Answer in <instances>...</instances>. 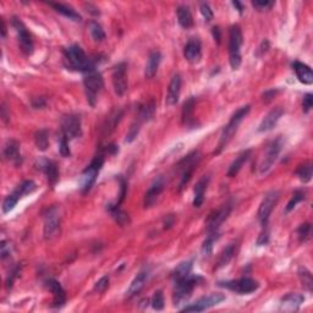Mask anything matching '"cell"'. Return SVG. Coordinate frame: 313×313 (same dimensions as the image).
<instances>
[{"instance_id":"cell-43","label":"cell","mask_w":313,"mask_h":313,"mask_svg":"<svg viewBox=\"0 0 313 313\" xmlns=\"http://www.w3.org/2000/svg\"><path fill=\"white\" fill-rule=\"evenodd\" d=\"M298 278H300L303 288H305L307 291L311 292L313 288V279L311 272L307 271L306 268H300V271H298Z\"/></svg>"},{"instance_id":"cell-9","label":"cell","mask_w":313,"mask_h":313,"mask_svg":"<svg viewBox=\"0 0 313 313\" xmlns=\"http://www.w3.org/2000/svg\"><path fill=\"white\" fill-rule=\"evenodd\" d=\"M279 198L280 194L279 191H277V190H272V191H269L268 194H265L264 197H263L261 204H259L258 213H257L259 223H261L263 228L268 225L269 216H271L273 209L277 207L278 202H279Z\"/></svg>"},{"instance_id":"cell-38","label":"cell","mask_w":313,"mask_h":313,"mask_svg":"<svg viewBox=\"0 0 313 313\" xmlns=\"http://www.w3.org/2000/svg\"><path fill=\"white\" fill-rule=\"evenodd\" d=\"M191 269H192V262L191 261L180 263V264L177 265L176 268H175V271L172 272L171 277H172V279H174V282H175V280L183 279V278L190 276V274H191Z\"/></svg>"},{"instance_id":"cell-16","label":"cell","mask_w":313,"mask_h":313,"mask_svg":"<svg viewBox=\"0 0 313 313\" xmlns=\"http://www.w3.org/2000/svg\"><path fill=\"white\" fill-rule=\"evenodd\" d=\"M113 86L114 91L119 97L127 91V65L126 63H120L113 70Z\"/></svg>"},{"instance_id":"cell-55","label":"cell","mask_w":313,"mask_h":313,"mask_svg":"<svg viewBox=\"0 0 313 313\" xmlns=\"http://www.w3.org/2000/svg\"><path fill=\"white\" fill-rule=\"evenodd\" d=\"M47 105V101L44 98H34L33 101H32V107L34 108V109H40V108H44Z\"/></svg>"},{"instance_id":"cell-28","label":"cell","mask_w":313,"mask_h":313,"mask_svg":"<svg viewBox=\"0 0 313 313\" xmlns=\"http://www.w3.org/2000/svg\"><path fill=\"white\" fill-rule=\"evenodd\" d=\"M160 61H162V54H160V52L154 51L149 54L148 61H147V64H146V69H145L146 78L154 77V75L157 74L158 69H159Z\"/></svg>"},{"instance_id":"cell-24","label":"cell","mask_w":313,"mask_h":313,"mask_svg":"<svg viewBox=\"0 0 313 313\" xmlns=\"http://www.w3.org/2000/svg\"><path fill=\"white\" fill-rule=\"evenodd\" d=\"M38 169H40L46 174L48 183L52 186H54L57 184V181L59 180V170H58V166L54 162L48 159H40L38 162Z\"/></svg>"},{"instance_id":"cell-23","label":"cell","mask_w":313,"mask_h":313,"mask_svg":"<svg viewBox=\"0 0 313 313\" xmlns=\"http://www.w3.org/2000/svg\"><path fill=\"white\" fill-rule=\"evenodd\" d=\"M181 76L180 74H175L172 76L170 83H169V88L168 93H166V99L165 103L169 107H172L179 102L180 98V93H181Z\"/></svg>"},{"instance_id":"cell-3","label":"cell","mask_w":313,"mask_h":313,"mask_svg":"<svg viewBox=\"0 0 313 313\" xmlns=\"http://www.w3.org/2000/svg\"><path fill=\"white\" fill-rule=\"evenodd\" d=\"M201 278L197 276H187L183 279L175 280L174 285V295H172V300H174L175 306L184 305V303L189 301L191 297L192 291L195 290L196 286L198 285V282H201Z\"/></svg>"},{"instance_id":"cell-37","label":"cell","mask_w":313,"mask_h":313,"mask_svg":"<svg viewBox=\"0 0 313 313\" xmlns=\"http://www.w3.org/2000/svg\"><path fill=\"white\" fill-rule=\"evenodd\" d=\"M195 97H191L184 104L183 109V121L185 125H191L194 121V108H195Z\"/></svg>"},{"instance_id":"cell-5","label":"cell","mask_w":313,"mask_h":313,"mask_svg":"<svg viewBox=\"0 0 313 313\" xmlns=\"http://www.w3.org/2000/svg\"><path fill=\"white\" fill-rule=\"evenodd\" d=\"M242 32L240 26L234 25L229 30V61L231 69L239 70L241 65Z\"/></svg>"},{"instance_id":"cell-49","label":"cell","mask_w":313,"mask_h":313,"mask_svg":"<svg viewBox=\"0 0 313 313\" xmlns=\"http://www.w3.org/2000/svg\"><path fill=\"white\" fill-rule=\"evenodd\" d=\"M201 9V14L202 16H203V19L206 20L207 22H210L213 20V16H214V14H213V10L210 9V7L207 3H202L200 5Z\"/></svg>"},{"instance_id":"cell-32","label":"cell","mask_w":313,"mask_h":313,"mask_svg":"<svg viewBox=\"0 0 313 313\" xmlns=\"http://www.w3.org/2000/svg\"><path fill=\"white\" fill-rule=\"evenodd\" d=\"M250 156H251L250 149H247V151H244L242 153H240L238 158H236V159L234 160V162L231 163V165L229 166V170H228V176H229V177L236 176V175H238V172L241 170L242 165H244L245 163H246L248 160Z\"/></svg>"},{"instance_id":"cell-20","label":"cell","mask_w":313,"mask_h":313,"mask_svg":"<svg viewBox=\"0 0 313 313\" xmlns=\"http://www.w3.org/2000/svg\"><path fill=\"white\" fill-rule=\"evenodd\" d=\"M305 302V296L296 292H291L284 296L280 301V311L284 312H296L301 305Z\"/></svg>"},{"instance_id":"cell-47","label":"cell","mask_w":313,"mask_h":313,"mask_svg":"<svg viewBox=\"0 0 313 313\" xmlns=\"http://www.w3.org/2000/svg\"><path fill=\"white\" fill-rule=\"evenodd\" d=\"M309 235H311V224L305 223L301 224L300 228L297 229V238L298 241L302 244V242H306L307 240L309 239Z\"/></svg>"},{"instance_id":"cell-34","label":"cell","mask_w":313,"mask_h":313,"mask_svg":"<svg viewBox=\"0 0 313 313\" xmlns=\"http://www.w3.org/2000/svg\"><path fill=\"white\" fill-rule=\"evenodd\" d=\"M235 253H236V244L228 245V246L223 250V252L220 253V256H219L218 262H216V269L228 265V263L234 258Z\"/></svg>"},{"instance_id":"cell-42","label":"cell","mask_w":313,"mask_h":313,"mask_svg":"<svg viewBox=\"0 0 313 313\" xmlns=\"http://www.w3.org/2000/svg\"><path fill=\"white\" fill-rule=\"evenodd\" d=\"M90 33L95 42H103L105 39V33L103 27L98 22H90Z\"/></svg>"},{"instance_id":"cell-40","label":"cell","mask_w":313,"mask_h":313,"mask_svg":"<svg viewBox=\"0 0 313 313\" xmlns=\"http://www.w3.org/2000/svg\"><path fill=\"white\" fill-rule=\"evenodd\" d=\"M34 143H36L37 148L39 151H46L49 146V137L48 131L47 130H39L34 135Z\"/></svg>"},{"instance_id":"cell-44","label":"cell","mask_w":313,"mask_h":313,"mask_svg":"<svg viewBox=\"0 0 313 313\" xmlns=\"http://www.w3.org/2000/svg\"><path fill=\"white\" fill-rule=\"evenodd\" d=\"M141 126H142V122L137 119L135 120L132 124H131V126H130V128H128L127 135H126V142L127 143L133 142L135 140H136V137L139 136V133H140V130H141Z\"/></svg>"},{"instance_id":"cell-13","label":"cell","mask_w":313,"mask_h":313,"mask_svg":"<svg viewBox=\"0 0 313 313\" xmlns=\"http://www.w3.org/2000/svg\"><path fill=\"white\" fill-rule=\"evenodd\" d=\"M225 300V295L219 294V292H215V294H210L208 296L201 297L200 300L196 301L195 303L192 305L185 306L184 308H181V312H203L206 309L210 308V307H214L216 305H219L220 302H223Z\"/></svg>"},{"instance_id":"cell-14","label":"cell","mask_w":313,"mask_h":313,"mask_svg":"<svg viewBox=\"0 0 313 313\" xmlns=\"http://www.w3.org/2000/svg\"><path fill=\"white\" fill-rule=\"evenodd\" d=\"M61 133L69 140H75L82 135L81 127V118L76 114H69L64 116L61 121Z\"/></svg>"},{"instance_id":"cell-52","label":"cell","mask_w":313,"mask_h":313,"mask_svg":"<svg viewBox=\"0 0 313 313\" xmlns=\"http://www.w3.org/2000/svg\"><path fill=\"white\" fill-rule=\"evenodd\" d=\"M253 8H256L258 11H264L269 10L274 5V2H267V0H261V2H252Z\"/></svg>"},{"instance_id":"cell-27","label":"cell","mask_w":313,"mask_h":313,"mask_svg":"<svg viewBox=\"0 0 313 313\" xmlns=\"http://www.w3.org/2000/svg\"><path fill=\"white\" fill-rule=\"evenodd\" d=\"M292 69H294L296 77L298 78L301 83L303 84H312L313 83V72L312 69L306 64L300 63V61H295L292 64Z\"/></svg>"},{"instance_id":"cell-10","label":"cell","mask_w":313,"mask_h":313,"mask_svg":"<svg viewBox=\"0 0 313 313\" xmlns=\"http://www.w3.org/2000/svg\"><path fill=\"white\" fill-rule=\"evenodd\" d=\"M283 146H284V140L282 136L277 137L276 140H273V141L269 143L264 157H263L261 165H259V174L263 175L271 170V168L273 166L274 163H276L278 157H279L280 152H282Z\"/></svg>"},{"instance_id":"cell-33","label":"cell","mask_w":313,"mask_h":313,"mask_svg":"<svg viewBox=\"0 0 313 313\" xmlns=\"http://www.w3.org/2000/svg\"><path fill=\"white\" fill-rule=\"evenodd\" d=\"M122 118V112L121 110H114V112L110 114L109 116H108V119L105 120V122L103 124V127H102V130H103L104 135H109L114 128L116 127V125L119 124V121Z\"/></svg>"},{"instance_id":"cell-11","label":"cell","mask_w":313,"mask_h":313,"mask_svg":"<svg viewBox=\"0 0 313 313\" xmlns=\"http://www.w3.org/2000/svg\"><path fill=\"white\" fill-rule=\"evenodd\" d=\"M201 160V153L198 151H194L184 158L179 163V169L181 170V179H180V190L189 183L194 174L195 169L197 168V164Z\"/></svg>"},{"instance_id":"cell-50","label":"cell","mask_w":313,"mask_h":313,"mask_svg":"<svg viewBox=\"0 0 313 313\" xmlns=\"http://www.w3.org/2000/svg\"><path fill=\"white\" fill-rule=\"evenodd\" d=\"M108 286H109V277L104 276L103 278H101L97 283H96L95 291L98 292V294H102V292H104L105 290H107Z\"/></svg>"},{"instance_id":"cell-29","label":"cell","mask_w":313,"mask_h":313,"mask_svg":"<svg viewBox=\"0 0 313 313\" xmlns=\"http://www.w3.org/2000/svg\"><path fill=\"white\" fill-rule=\"evenodd\" d=\"M49 5H51V7L54 9L57 13L61 14V15L67 17L69 20H72V21H78V22L82 20V17H81L80 14H78L74 8L70 7V5L61 4V3H49Z\"/></svg>"},{"instance_id":"cell-1","label":"cell","mask_w":313,"mask_h":313,"mask_svg":"<svg viewBox=\"0 0 313 313\" xmlns=\"http://www.w3.org/2000/svg\"><path fill=\"white\" fill-rule=\"evenodd\" d=\"M64 65L67 70L71 71H80V72H88L91 70L96 69L97 60L91 59L83 52V49L80 46L74 44L70 46L64 51Z\"/></svg>"},{"instance_id":"cell-18","label":"cell","mask_w":313,"mask_h":313,"mask_svg":"<svg viewBox=\"0 0 313 313\" xmlns=\"http://www.w3.org/2000/svg\"><path fill=\"white\" fill-rule=\"evenodd\" d=\"M165 187V181L164 177L159 176L158 179L153 181L151 186H149L148 191L146 192L145 198H143V204H145V208H151L154 204L157 203L158 198H159L160 194L163 192Z\"/></svg>"},{"instance_id":"cell-21","label":"cell","mask_w":313,"mask_h":313,"mask_svg":"<svg viewBox=\"0 0 313 313\" xmlns=\"http://www.w3.org/2000/svg\"><path fill=\"white\" fill-rule=\"evenodd\" d=\"M284 109L282 107H277L274 109H272L267 115L264 116V119L262 120V122L259 124L258 131L259 132H267V131L273 130L274 127L277 126L278 121H279L280 118L283 116Z\"/></svg>"},{"instance_id":"cell-12","label":"cell","mask_w":313,"mask_h":313,"mask_svg":"<svg viewBox=\"0 0 313 313\" xmlns=\"http://www.w3.org/2000/svg\"><path fill=\"white\" fill-rule=\"evenodd\" d=\"M60 229V209L58 206H53L44 212V234L46 240H51L57 236Z\"/></svg>"},{"instance_id":"cell-58","label":"cell","mask_w":313,"mask_h":313,"mask_svg":"<svg viewBox=\"0 0 313 313\" xmlns=\"http://www.w3.org/2000/svg\"><path fill=\"white\" fill-rule=\"evenodd\" d=\"M2 36L3 38L7 36V26H5L4 20H2Z\"/></svg>"},{"instance_id":"cell-2","label":"cell","mask_w":313,"mask_h":313,"mask_svg":"<svg viewBox=\"0 0 313 313\" xmlns=\"http://www.w3.org/2000/svg\"><path fill=\"white\" fill-rule=\"evenodd\" d=\"M251 110V105H244L240 109L236 110V113L231 116L230 121L228 122V125L223 128V132L220 135V140H219L218 143V149H216V153H220L223 149L227 147L228 143L230 142V140L233 139L234 135L236 133L238 128L240 126V124L242 122L246 116L248 115Z\"/></svg>"},{"instance_id":"cell-41","label":"cell","mask_w":313,"mask_h":313,"mask_svg":"<svg viewBox=\"0 0 313 313\" xmlns=\"http://www.w3.org/2000/svg\"><path fill=\"white\" fill-rule=\"evenodd\" d=\"M297 177L302 183H308L312 179V164L311 163H305V164L300 165L296 170Z\"/></svg>"},{"instance_id":"cell-19","label":"cell","mask_w":313,"mask_h":313,"mask_svg":"<svg viewBox=\"0 0 313 313\" xmlns=\"http://www.w3.org/2000/svg\"><path fill=\"white\" fill-rule=\"evenodd\" d=\"M46 286L53 294V307L60 308V307L65 305L66 302L65 290H64L63 286L60 285L59 282H57V280L54 279H48L46 282Z\"/></svg>"},{"instance_id":"cell-25","label":"cell","mask_w":313,"mask_h":313,"mask_svg":"<svg viewBox=\"0 0 313 313\" xmlns=\"http://www.w3.org/2000/svg\"><path fill=\"white\" fill-rule=\"evenodd\" d=\"M148 278H149V269L147 268L142 269V271L140 272L136 277H135L132 283H131L130 288H128V290L126 292L127 297H133V296H136V295H139L140 292L142 291V289L145 288Z\"/></svg>"},{"instance_id":"cell-48","label":"cell","mask_w":313,"mask_h":313,"mask_svg":"<svg viewBox=\"0 0 313 313\" xmlns=\"http://www.w3.org/2000/svg\"><path fill=\"white\" fill-rule=\"evenodd\" d=\"M59 151H60V154L64 158L70 157V154H71V152H70V147H69V139H67L66 136H64L63 133H61L60 141H59Z\"/></svg>"},{"instance_id":"cell-46","label":"cell","mask_w":313,"mask_h":313,"mask_svg":"<svg viewBox=\"0 0 313 313\" xmlns=\"http://www.w3.org/2000/svg\"><path fill=\"white\" fill-rule=\"evenodd\" d=\"M306 198L305 192L300 191V190H297V191H295V194L292 195L291 200L289 201L288 206H286V212H290L295 208V207L297 206V203H300V202H302Z\"/></svg>"},{"instance_id":"cell-59","label":"cell","mask_w":313,"mask_h":313,"mask_svg":"<svg viewBox=\"0 0 313 313\" xmlns=\"http://www.w3.org/2000/svg\"><path fill=\"white\" fill-rule=\"evenodd\" d=\"M213 33H214V38L216 39V42L219 43V39H220V36H219V28L218 27L213 28Z\"/></svg>"},{"instance_id":"cell-6","label":"cell","mask_w":313,"mask_h":313,"mask_svg":"<svg viewBox=\"0 0 313 313\" xmlns=\"http://www.w3.org/2000/svg\"><path fill=\"white\" fill-rule=\"evenodd\" d=\"M36 189H37L36 183L32 180H26L20 184V185L17 186L7 198H5L4 202H3V213H4V214L10 213L11 210L15 208L16 204L19 203V201L21 200V198L25 197L26 195L32 194Z\"/></svg>"},{"instance_id":"cell-30","label":"cell","mask_w":313,"mask_h":313,"mask_svg":"<svg viewBox=\"0 0 313 313\" xmlns=\"http://www.w3.org/2000/svg\"><path fill=\"white\" fill-rule=\"evenodd\" d=\"M208 184H209V176H206V175H204V176L202 177L197 184H196L195 197H194V206L196 207V208H200L202 204H203L204 194H206Z\"/></svg>"},{"instance_id":"cell-51","label":"cell","mask_w":313,"mask_h":313,"mask_svg":"<svg viewBox=\"0 0 313 313\" xmlns=\"http://www.w3.org/2000/svg\"><path fill=\"white\" fill-rule=\"evenodd\" d=\"M313 105V96L311 93H307V95L303 96V101H302V109L303 113H308L309 110L312 109Z\"/></svg>"},{"instance_id":"cell-36","label":"cell","mask_w":313,"mask_h":313,"mask_svg":"<svg viewBox=\"0 0 313 313\" xmlns=\"http://www.w3.org/2000/svg\"><path fill=\"white\" fill-rule=\"evenodd\" d=\"M108 210H109V213L112 214L114 220H115L118 224L121 225V227H124V225H127L128 223H130V218H128V214L126 212H124V210L120 209V207L118 206V204H115V206H113V204H109V207H108Z\"/></svg>"},{"instance_id":"cell-4","label":"cell","mask_w":313,"mask_h":313,"mask_svg":"<svg viewBox=\"0 0 313 313\" xmlns=\"http://www.w3.org/2000/svg\"><path fill=\"white\" fill-rule=\"evenodd\" d=\"M83 86H84V92H86L87 102L90 105L95 107L97 103V99L99 93L102 92L104 87V81L103 76L97 70H91V71L84 74L83 78Z\"/></svg>"},{"instance_id":"cell-31","label":"cell","mask_w":313,"mask_h":313,"mask_svg":"<svg viewBox=\"0 0 313 313\" xmlns=\"http://www.w3.org/2000/svg\"><path fill=\"white\" fill-rule=\"evenodd\" d=\"M177 22L183 28H191L194 26V17H192L191 10L186 5H180L176 10Z\"/></svg>"},{"instance_id":"cell-15","label":"cell","mask_w":313,"mask_h":313,"mask_svg":"<svg viewBox=\"0 0 313 313\" xmlns=\"http://www.w3.org/2000/svg\"><path fill=\"white\" fill-rule=\"evenodd\" d=\"M13 26L15 27L17 32V36H19V43L20 48H21L22 53L25 55H31L33 53V40H32L31 34L28 33L27 28L23 25V22L19 17H13Z\"/></svg>"},{"instance_id":"cell-39","label":"cell","mask_w":313,"mask_h":313,"mask_svg":"<svg viewBox=\"0 0 313 313\" xmlns=\"http://www.w3.org/2000/svg\"><path fill=\"white\" fill-rule=\"evenodd\" d=\"M219 239L218 233H209L207 239L204 240L203 245H202V254L203 257H209L213 252V246H214L215 241Z\"/></svg>"},{"instance_id":"cell-56","label":"cell","mask_w":313,"mask_h":313,"mask_svg":"<svg viewBox=\"0 0 313 313\" xmlns=\"http://www.w3.org/2000/svg\"><path fill=\"white\" fill-rule=\"evenodd\" d=\"M84 7L88 9L87 11H88L90 14H92V15H96V16L99 15V10L96 7H93L92 4H84Z\"/></svg>"},{"instance_id":"cell-26","label":"cell","mask_w":313,"mask_h":313,"mask_svg":"<svg viewBox=\"0 0 313 313\" xmlns=\"http://www.w3.org/2000/svg\"><path fill=\"white\" fill-rule=\"evenodd\" d=\"M3 154H4L5 159L13 163V164L20 165L22 163L21 152H20V145L16 141H14V140L8 141V143L4 147V151H3Z\"/></svg>"},{"instance_id":"cell-8","label":"cell","mask_w":313,"mask_h":313,"mask_svg":"<svg viewBox=\"0 0 313 313\" xmlns=\"http://www.w3.org/2000/svg\"><path fill=\"white\" fill-rule=\"evenodd\" d=\"M104 164V157L103 154H99L92 160V163L84 169L82 172V177H81V190L82 192L90 191L92 186L95 185L96 180H97L99 171H101L102 166Z\"/></svg>"},{"instance_id":"cell-54","label":"cell","mask_w":313,"mask_h":313,"mask_svg":"<svg viewBox=\"0 0 313 313\" xmlns=\"http://www.w3.org/2000/svg\"><path fill=\"white\" fill-rule=\"evenodd\" d=\"M11 253V246L10 244H8L7 241L2 242V258L5 259L7 257H10Z\"/></svg>"},{"instance_id":"cell-22","label":"cell","mask_w":313,"mask_h":313,"mask_svg":"<svg viewBox=\"0 0 313 313\" xmlns=\"http://www.w3.org/2000/svg\"><path fill=\"white\" fill-rule=\"evenodd\" d=\"M184 55L189 63H198L202 57V44L198 38H191L184 49Z\"/></svg>"},{"instance_id":"cell-35","label":"cell","mask_w":313,"mask_h":313,"mask_svg":"<svg viewBox=\"0 0 313 313\" xmlns=\"http://www.w3.org/2000/svg\"><path fill=\"white\" fill-rule=\"evenodd\" d=\"M154 113H156V104L154 102H148V103L141 105L139 110V115H137V120L142 122H147L154 116Z\"/></svg>"},{"instance_id":"cell-57","label":"cell","mask_w":313,"mask_h":313,"mask_svg":"<svg viewBox=\"0 0 313 313\" xmlns=\"http://www.w3.org/2000/svg\"><path fill=\"white\" fill-rule=\"evenodd\" d=\"M233 5H234V7H235L236 9H238V11H239L240 14L244 13V7H242L241 3H239V2H233Z\"/></svg>"},{"instance_id":"cell-7","label":"cell","mask_w":313,"mask_h":313,"mask_svg":"<svg viewBox=\"0 0 313 313\" xmlns=\"http://www.w3.org/2000/svg\"><path fill=\"white\" fill-rule=\"evenodd\" d=\"M218 286L236 292L239 295H248L258 290L259 283L252 278H241V279L229 280V282H220L218 283Z\"/></svg>"},{"instance_id":"cell-45","label":"cell","mask_w":313,"mask_h":313,"mask_svg":"<svg viewBox=\"0 0 313 313\" xmlns=\"http://www.w3.org/2000/svg\"><path fill=\"white\" fill-rule=\"evenodd\" d=\"M152 307H153L154 309H157V311H162L163 308H164L165 305V301H164V295H163L162 290H158L154 292L153 297H152L151 300Z\"/></svg>"},{"instance_id":"cell-53","label":"cell","mask_w":313,"mask_h":313,"mask_svg":"<svg viewBox=\"0 0 313 313\" xmlns=\"http://www.w3.org/2000/svg\"><path fill=\"white\" fill-rule=\"evenodd\" d=\"M268 241H269V231L267 229V227H264L258 240H257V245H258V246H263V245H267Z\"/></svg>"},{"instance_id":"cell-17","label":"cell","mask_w":313,"mask_h":313,"mask_svg":"<svg viewBox=\"0 0 313 313\" xmlns=\"http://www.w3.org/2000/svg\"><path fill=\"white\" fill-rule=\"evenodd\" d=\"M230 212L231 206L230 204H227V206L221 207L220 209L210 213L208 219H207V230H208V233H218L220 225L223 224L228 219V216L230 215Z\"/></svg>"}]
</instances>
